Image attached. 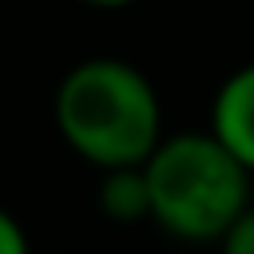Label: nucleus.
I'll list each match as a JSON object with an SVG mask.
<instances>
[{"mask_svg": "<svg viewBox=\"0 0 254 254\" xmlns=\"http://www.w3.org/2000/svg\"><path fill=\"white\" fill-rule=\"evenodd\" d=\"M79 4H87V8H103V12H115V8H131L135 0H79Z\"/></svg>", "mask_w": 254, "mask_h": 254, "instance_id": "7", "label": "nucleus"}, {"mask_svg": "<svg viewBox=\"0 0 254 254\" xmlns=\"http://www.w3.org/2000/svg\"><path fill=\"white\" fill-rule=\"evenodd\" d=\"M218 254H254V202L226 226V234L214 246Z\"/></svg>", "mask_w": 254, "mask_h": 254, "instance_id": "5", "label": "nucleus"}, {"mask_svg": "<svg viewBox=\"0 0 254 254\" xmlns=\"http://www.w3.org/2000/svg\"><path fill=\"white\" fill-rule=\"evenodd\" d=\"M0 254H36L28 226H24L4 202H0Z\"/></svg>", "mask_w": 254, "mask_h": 254, "instance_id": "6", "label": "nucleus"}, {"mask_svg": "<svg viewBox=\"0 0 254 254\" xmlns=\"http://www.w3.org/2000/svg\"><path fill=\"white\" fill-rule=\"evenodd\" d=\"M95 202H99V214H103V218H111V222H119V226L151 222V194H147L143 167H131V171H107V175H99Z\"/></svg>", "mask_w": 254, "mask_h": 254, "instance_id": "4", "label": "nucleus"}, {"mask_svg": "<svg viewBox=\"0 0 254 254\" xmlns=\"http://www.w3.org/2000/svg\"><path fill=\"white\" fill-rule=\"evenodd\" d=\"M151 222L183 246H218L226 226L254 202V175L202 127L167 131L143 163Z\"/></svg>", "mask_w": 254, "mask_h": 254, "instance_id": "2", "label": "nucleus"}, {"mask_svg": "<svg viewBox=\"0 0 254 254\" xmlns=\"http://www.w3.org/2000/svg\"><path fill=\"white\" fill-rule=\"evenodd\" d=\"M52 123L64 147L99 175L143 167L167 139L151 75L119 56H87L67 67L52 95Z\"/></svg>", "mask_w": 254, "mask_h": 254, "instance_id": "1", "label": "nucleus"}, {"mask_svg": "<svg viewBox=\"0 0 254 254\" xmlns=\"http://www.w3.org/2000/svg\"><path fill=\"white\" fill-rule=\"evenodd\" d=\"M206 131L254 175V64L234 67L218 83L210 99Z\"/></svg>", "mask_w": 254, "mask_h": 254, "instance_id": "3", "label": "nucleus"}]
</instances>
